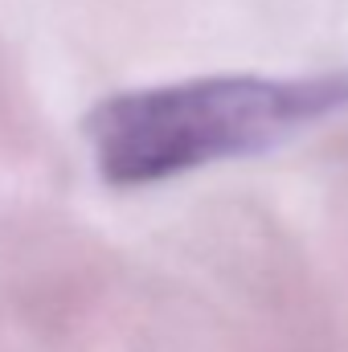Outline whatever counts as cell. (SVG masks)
Returning <instances> with one entry per match:
<instances>
[{"instance_id":"cell-1","label":"cell","mask_w":348,"mask_h":352,"mask_svg":"<svg viewBox=\"0 0 348 352\" xmlns=\"http://www.w3.org/2000/svg\"><path fill=\"white\" fill-rule=\"evenodd\" d=\"M348 107V70L201 74L115 90L83 119L90 160L111 188H148L184 173L274 152Z\"/></svg>"},{"instance_id":"cell-2","label":"cell","mask_w":348,"mask_h":352,"mask_svg":"<svg viewBox=\"0 0 348 352\" xmlns=\"http://www.w3.org/2000/svg\"><path fill=\"white\" fill-rule=\"evenodd\" d=\"M37 111L33 98L21 82L12 58L0 45V160L4 164H21L41 148V131H37Z\"/></svg>"}]
</instances>
